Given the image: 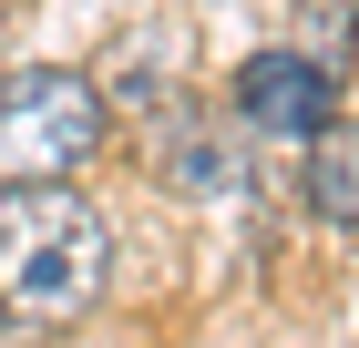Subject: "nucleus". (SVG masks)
I'll list each match as a JSON object with an SVG mask.
<instances>
[{
	"label": "nucleus",
	"mask_w": 359,
	"mask_h": 348,
	"mask_svg": "<svg viewBox=\"0 0 359 348\" xmlns=\"http://www.w3.org/2000/svg\"><path fill=\"white\" fill-rule=\"evenodd\" d=\"M236 113H247L257 134H277V144H308V134L339 113V82L318 72L308 52H247V72H236Z\"/></svg>",
	"instance_id": "obj_3"
},
{
	"label": "nucleus",
	"mask_w": 359,
	"mask_h": 348,
	"mask_svg": "<svg viewBox=\"0 0 359 348\" xmlns=\"http://www.w3.org/2000/svg\"><path fill=\"white\" fill-rule=\"evenodd\" d=\"M349 31H359V0H298V52L318 62V72H349Z\"/></svg>",
	"instance_id": "obj_5"
},
{
	"label": "nucleus",
	"mask_w": 359,
	"mask_h": 348,
	"mask_svg": "<svg viewBox=\"0 0 359 348\" xmlns=\"http://www.w3.org/2000/svg\"><path fill=\"white\" fill-rule=\"evenodd\" d=\"M113 277V236L72 185H0V328H72Z\"/></svg>",
	"instance_id": "obj_1"
},
{
	"label": "nucleus",
	"mask_w": 359,
	"mask_h": 348,
	"mask_svg": "<svg viewBox=\"0 0 359 348\" xmlns=\"http://www.w3.org/2000/svg\"><path fill=\"white\" fill-rule=\"evenodd\" d=\"M103 144V92L62 62L0 82V185H72Z\"/></svg>",
	"instance_id": "obj_2"
},
{
	"label": "nucleus",
	"mask_w": 359,
	"mask_h": 348,
	"mask_svg": "<svg viewBox=\"0 0 359 348\" xmlns=\"http://www.w3.org/2000/svg\"><path fill=\"white\" fill-rule=\"evenodd\" d=\"M308 205L329 225H359V123H339V113L308 134Z\"/></svg>",
	"instance_id": "obj_4"
}]
</instances>
